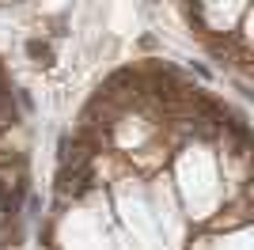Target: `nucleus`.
Returning a JSON list of instances; mask_svg holds the SVG:
<instances>
[{
    "mask_svg": "<svg viewBox=\"0 0 254 250\" xmlns=\"http://www.w3.org/2000/svg\"><path fill=\"white\" fill-rule=\"evenodd\" d=\"M27 53H31V61H34V64H53V50L46 46V42H38V38L27 42Z\"/></svg>",
    "mask_w": 254,
    "mask_h": 250,
    "instance_id": "f257e3e1",
    "label": "nucleus"
}]
</instances>
